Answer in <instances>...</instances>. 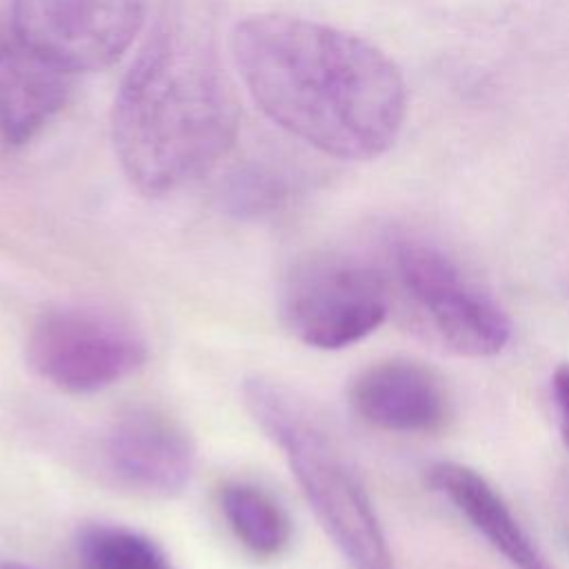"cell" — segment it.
<instances>
[{
    "instance_id": "obj_6",
    "label": "cell",
    "mask_w": 569,
    "mask_h": 569,
    "mask_svg": "<svg viewBox=\"0 0 569 569\" xmlns=\"http://www.w3.org/2000/svg\"><path fill=\"white\" fill-rule=\"evenodd\" d=\"M29 367L64 393H96L147 362V340L124 318L96 307L42 311L27 338Z\"/></svg>"
},
{
    "instance_id": "obj_15",
    "label": "cell",
    "mask_w": 569,
    "mask_h": 569,
    "mask_svg": "<svg viewBox=\"0 0 569 569\" xmlns=\"http://www.w3.org/2000/svg\"><path fill=\"white\" fill-rule=\"evenodd\" d=\"M551 393L558 411V422H560V433L565 445L569 447V362H562L553 369L551 376Z\"/></svg>"
},
{
    "instance_id": "obj_12",
    "label": "cell",
    "mask_w": 569,
    "mask_h": 569,
    "mask_svg": "<svg viewBox=\"0 0 569 569\" xmlns=\"http://www.w3.org/2000/svg\"><path fill=\"white\" fill-rule=\"evenodd\" d=\"M218 502L231 533L256 558H276L287 549L291 520L271 493L251 482H227Z\"/></svg>"
},
{
    "instance_id": "obj_8",
    "label": "cell",
    "mask_w": 569,
    "mask_h": 569,
    "mask_svg": "<svg viewBox=\"0 0 569 569\" xmlns=\"http://www.w3.org/2000/svg\"><path fill=\"white\" fill-rule=\"evenodd\" d=\"M104 462L118 485L144 498L180 496L196 469L189 431L162 409L129 407L104 436Z\"/></svg>"
},
{
    "instance_id": "obj_14",
    "label": "cell",
    "mask_w": 569,
    "mask_h": 569,
    "mask_svg": "<svg viewBox=\"0 0 569 569\" xmlns=\"http://www.w3.org/2000/svg\"><path fill=\"white\" fill-rule=\"evenodd\" d=\"M289 189V180L280 167L251 162L227 176L222 200L233 216L256 218L282 207Z\"/></svg>"
},
{
    "instance_id": "obj_11",
    "label": "cell",
    "mask_w": 569,
    "mask_h": 569,
    "mask_svg": "<svg viewBox=\"0 0 569 569\" xmlns=\"http://www.w3.org/2000/svg\"><path fill=\"white\" fill-rule=\"evenodd\" d=\"M427 485L442 493L511 567L553 569L496 487L476 469L440 460L427 469Z\"/></svg>"
},
{
    "instance_id": "obj_9",
    "label": "cell",
    "mask_w": 569,
    "mask_h": 569,
    "mask_svg": "<svg viewBox=\"0 0 569 569\" xmlns=\"http://www.w3.org/2000/svg\"><path fill=\"white\" fill-rule=\"evenodd\" d=\"M349 402L367 425L398 433L433 431L449 413L442 378L409 358H389L362 369L349 385Z\"/></svg>"
},
{
    "instance_id": "obj_7",
    "label": "cell",
    "mask_w": 569,
    "mask_h": 569,
    "mask_svg": "<svg viewBox=\"0 0 569 569\" xmlns=\"http://www.w3.org/2000/svg\"><path fill=\"white\" fill-rule=\"evenodd\" d=\"M147 16V0H13L11 31L76 76L111 67Z\"/></svg>"
},
{
    "instance_id": "obj_2",
    "label": "cell",
    "mask_w": 569,
    "mask_h": 569,
    "mask_svg": "<svg viewBox=\"0 0 569 569\" xmlns=\"http://www.w3.org/2000/svg\"><path fill=\"white\" fill-rule=\"evenodd\" d=\"M238 136V100L220 53V0H160L113 100L111 140L144 196L209 173Z\"/></svg>"
},
{
    "instance_id": "obj_1",
    "label": "cell",
    "mask_w": 569,
    "mask_h": 569,
    "mask_svg": "<svg viewBox=\"0 0 569 569\" xmlns=\"http://www.w3.org/2000/svg\"><path fill=\"white\" fill-rule=\"evenodd\" d=\"M231 56L262 113L338 160H373L398 140L407 87L369 40L284 13H258L231 31Z\"/></svg>"
},
{
    "instance_id": "obj_4",
    "label": "cell",
    "mask_w": 569,
    "mask_h": 569,
    "mask_svg": "<svg viewBox=\"0 0 569 569\" xmlns=\"http://www.w3.org/2000/svg\"><path fill=\"white\" fill-rule=\"evenodd\" d=\"M382 269L389 293H398L409 313L449 351L487 358L509 342L511 325L502 307L442 249L400 238L387 249Z\"/></svg>"
},
{
    "instance_id": "obj_5",
    "label": "cell",
    "mask_w": 569,
    "mask_h": 569,
    "mask_svg": "<svg viewBox=\"0 0 569 569\" xmlns=\"http://www.w3.org/2000/svg\"><path fill=\"white\" fill-rule=\"evenodd\" d=\"M391 293L380 262L320 253L293 267L280 296L289 333L313 349H345L387 318Z\"/></svg>"
},
{
    "instance_id": "obj_3",
    "label": "cell",
    "mask_w": 569,
    "mask_h": 569,
    "mask_svg": "<svg viewBox=\"0 0 569 569\" xmlns=\"http://www.w3.org/2000/svg\"><path fill=\"white\" fill-rule=\"evenodd\" d=\"M244 405L256 425L282 449L313 516L351 569H393L373 505L327 431L282 385L249 378Z\"/></svg>"
},
{
    "instance_id": "obj_16",
    "label": "cell",
    "mask_w": 569,
    "mask_h": 569,
    "mask_svg": "<svg viewBox=\"0 0 569 569\" xmlns=\"http://www.w3.org/2000/svg\"><path fill=\"white\" fill-rule=\"evenodd\" d=\"M0 569H36V567L18 562V560H0Z\"/></svg>"
},
{
    "instance_id": "obj_10",
    "label": "cell",
    "mask_w": 569,
    "mask_h": 569,
    "mask_svg": "<svg viewBox=\"0 0 569 569\" xmlns=\"http://www.w3.org/2000/svg\"><path fill=\"white\" fill-rule=\"evenodd\" d=\"M71 73L29 49L13 31H0V136L7 144L36 138L67 104Z\"/></svg>"
},
{
    "instance_id": "obj_13",
    "label": "cell",
    "mask_w": 569,
    "mask_h": 569,
    "mask_svg": "<svg viewBox=\"0 0 569 569\" xmlns=\"http://www.w3.org/2000/svg\"><path fill=\"white\" fill-rule=\"evenodd\" d=\"M84 569H173L164 549L149 536L111 522H89L76 533Z\"/></svg>"
}]
</instances>
